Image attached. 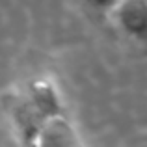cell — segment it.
<instances>
[{
    "instance_id": "obj_1",
    "label": "cell",
    "mask_w": 147,
    "mask_h": 147,
    "mask_svg": "<svg viewBox=\"0 0 147 147\" xmlns=\"http://www.w3.org/2000/svg\"><path fill=\"white\" fill-rule=\"evenodd\" d=\"M110 17L129 39L147 47V0H121Z\"/></svg>"
},
{
    "instance_id": "obj_2",
    "label": "cell",
    "mask_w": 147,
    "mask_h": 147,
    "mask_svg": "<svg viewBox=\"0 0 147 147\" xmlns=\"http://www.w3.org/2000/svg\"><path fill=\"white\" fill-rule=\"evenodd\" d=\"M88 6L97 13H104V15H112V11L117 7V4L121 0H84Z\"/></svg>"
}]
</instances>
